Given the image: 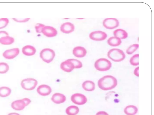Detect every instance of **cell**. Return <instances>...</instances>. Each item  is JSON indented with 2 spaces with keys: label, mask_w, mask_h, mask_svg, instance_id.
Returning a JSON list of instances; mask_svg holds the SVG:
<instances>
[{
  "label": "cell",
  "mask_w": 154,
  "mask_h": 115,
  "mask_svg": "<svg viewBox=\"0 0 154 115\" xmlns=\"http://www.w3.org/2000/svg\"><path fill=\"white\" fill-rule=\"evenodd\" d=\"M71 100L74 104L82 105L85 104L87 101V99L84 95L80 93H75L71 97Z\"/></svg>",
  "instance_id": "8992f818"
},
{
  "label": "cell",
  "mask_w": 154,
  "mask_h": 115,
  "mask_svg": "<svg viewBox=\"0 0 154 115\" xmlns=\"http://www.w3.org/2000/svg\"><path fill=\"white\" fill-rule=\"evenodd\" d=\"M22 99L24 102L26 106L29 105L31 102L30 99L28 98H25Z\"/></svg>",
  "instance_id": "d6a6232c"
},
{
  "label": "cell",
  "mask_w": 154,
  "mask_h": 115,
  "mask_svg": "<svg viewBox=\"0 0 154 115\" xmlns=\"http://www.w3.org/2000/svg\"><path fill=\"white\" fill-rule=\"evenodd\" d=\"M107 34L104 32L97 31L91 32L89 35V37L91 40L95 41H102L107 37Z\"/></svg>",
  "instance_id": "ba28073f"
},
{
  "label": "cell",
  "mask_w": 154,
  "mask_h": 115,
  "mask_svg": "<svg viewBox=\"0 0 154 115\" xmlns=\"http://www.w3.org/2000/svg\"><path fill=\"white\" fill-rule=\"evenodd\" d=\"M12 19L14 21L19 22H24L28 21L30 18H12Z\"/></svg>",
  "instance_id": "4dcf8cb0"
},
{
  "label": "cell",
  "mask_w": 154,
  "mask_h": 115,
  "mask_svg": "<svg viewBox=\"0 0 154 115\" xmlns=\"http://www.w3.org/2000/svg\"><path fill=\"white\" fill-rule=\"evenodd\" d=\"M26 106L25 104L22 99L15 100L11 104V108L16 111L22 110Z\"/></svg>",
  "instance_id": "2e32d148"
},
{
  "label": "cell",
  "mask_w": 154,
  "mask_h": 115,
  "mask_svg": "<svg viewBox=\"0 0 154 115\" xmlns=\"http://www.w3.org/2000/svg\"><path fill=\"white\" fill-rule=\"evenodd\" d=\"M9 67L8 63L4 62H0V73L4 74L8 72Z\"/></svg>",
  "instance_id": "d4e9b609"
},
{
  "label": "cell",
  "mask_w": 154,
  "mask_h": 115,
  "mask_svg": "<svg viewBox=\"0 0 154 115\" xmlns=\"http://www.w3.org/2000/svg\"><path fill=\"white\" fill-rule=\"evenodd\" d=\"M138 108L134 105H129L125 107L124 112L126 115H135L138 112Z\"/></svg>",
  "instance_id": "ffe728a7"
},
{
  "label": "cell",
  "mask_w": 154,
  "mask_h": 115,
  "mask_svg": "<svg viewBox=\"0 0 154 115\" xmlns=\"http://www.w3.org/2000/svg\"><path fill=\"white\" fill-rule=\"evenodd\" d=\"M42 32L44 35L48 37H55L57 34V31L56 28L49 26H45Z\"/></svg>",
  "instance_id": "8fae6325"
},
{
  "label": "cell",
  "mask_w": 154,
  "mask_h": 115,
  "mask_svg": "<svg viewBox=\"0 0 154 115\" xmlns=\"http://www.w3.org/2000/svg\"><path fill=\"white\" fill-rule=\"evenodd\" d=\"M94 67L97 70L105 71L109 70L112 66L111 62L107 59L100 58L97 60L94 64Z\"/></svg>",
  "instance_id": "3957f363"
},
{
  "label": "cell",
  "mask_w": 154,
  "mask_h": 115,
  "mask_svg": "<svg viewBox=\"0 0 154 115\" xmlns=\"http://www.w3.org/2000/svg\"><path fill=\"white\" fill-rule=\"evenodd\" d=\"M108 57L115 62H119L123 60L125 57L124 52L121 50L114 48L110 50L107 53Z\"/></svg>",
  "instance_id": "7a4b0ae2"
},
{
  "label": "cell",
  "mask_w": 154,
  "mask_h": 115,
  "mask_svg": "<svg viewBox=\"0 0 154 115\" xmlns=\"http://www.w3.org/2000/svg\"><path fill=\"white\" fill-rule=\"evenodd\" d=\"M72 53L75 57L81 58L85 57L86 55L87 52L85 48L81 46H77L74 48Z\"/></svg>",
  "instance_id": "9a60e30c"
},
{
  "label": "cell",
  "mask_w": 154,
  "mask_h": 115,
  "mask_svg": "<svg viewBox=\"0 0 154 115\" xmlns=\"http://www.w3.org/2000/svg\"><path fill=\"white\" fill-rule=\"evenodd\" d=\"M9 35L8 33L5 31H0V39L3 37Z\"/></svg>",
  "instance_id": "1f68e13d"
},
{
  "label": "cell",
  "mask_w": 154,
  "mask_h": 115,
  "mask_svg": "<svg viewBox=\"0 0 154 115\" xmlns=\"http://www.w3.org/2000/svg\"><path fill=\"white\" fill-rule=\"evenodd\" d=\"M60 68L62 70L67 72H71L74 69L72 63L69 59L61 63Z\"/></svg>",
  "instance_id": "4fadbf2b"
},
{
  "label": "cell",
  "mask_w": 154,
  "mask_h": 115,
  "mask_svg": "<svg viewBox=\"0 0 154 115\" xmlns=\"http://www.w3.org/2000/svg\"><path fill=\"white\" fill-rule=\"evenodd\" d=\"M139 67H137L135 68L134 71V74L137 77H138L139 73H138Z\"/></svg>",
  "instance_id": "e575fe53"
},
{
  "label": "cell",
  "mask_w": 154,
  "mask_h": 115,
  "mask_svg": "<svg viewBox=\"0 0 154 115\" xmlns=\"http://www.w3.org/2000/svg\"><path fill=\"white\" fill-rule=\"evenodd\" d=\"M14 41V38L13 37L9 35L3 37L0 39V43L4 45L11 44Z\"/></svg>",
  "instance_id": "603a6c76"
},
{
  "label": "cell",
  "mask_w": 154,
  "mask_h": 115,
  "mask_svg": "<svg viewBox=\"0 0 154 115\" xmlns=\"http://www.w3.org/2000/svg\"><path fill=\"white\" fill-rule=\"evenodd\" d=\"M108 44L111 46H117L120 45L122 43L121 39L115 37H112L107 40Z\"/></svg>",
  "instance_id": "7402d4cb"
},
{
  "label": "cell",
  "mask_w": 154,
  "mask_h": 115,
  "mask_svg": "<svg viewBox=\"0 0 154 115\" xmlns=\"http://www.w3.org/2000/svg\"><path fill=\"white\" fill-rule=\"evenodd\" d=\"M37 92L41 96H46L50 94L52 92V89L51 87L48 85L42 84L37 87Z\"/></svg>",
  "instance_id": "30bf717a"
},
{
  "label": "cell",
  "mask_w": 154,
  "mask_h": 115,
  "mask_svg": "<svg viewBox=\"0 0 154 115\" xmlns=\"http://www.w3.org/2000/svg\"><path fill=\"white\" fill-rule=\"evenodd\" d=\"M45 25L42 24L38 23L36 24L35 26L36 31L37 33H41Z\"/></svg>",
  "instance_id": "f546056e"
},
{
  "label": "cell",
  "mask_w": 154,
  "mask_h": 115,
  "mask_svg": "<svg viewBox=\"0 0 154 115\" xmlns=\"http://www.w3.org/2000/svg\"><path fill=\"white\" fill-rule=\"evenodd\" d=\"M113 34L115 37L120 39H126L128 37L127 32L122 29H118L115 30L113 32Z\"/></svg>",
  "instance_id": "d6986e66"
},
{
  "label": "cell",
  "mask_w": 154,
  "mask_h": 115,
  "mask_svg": "<svg viewBox=\"0 0 154 115\" xmlns=\"http://www.w3.org/2000/svg\"><path fill=\"white\" fill-rule=\"evenodd\" d=\"M69 60L72 63L74 68L79 69L82 67V63L79 60L75 59H69Z\"/></svg>",
  "instance_id": "83f0119b"
},
{
  "label": "cell",
  "mask_w": 154,
  "mask_h": 115,
  "mask_svg": "<svg viewBox=\"0 0 154 115\" xmlns=\"http://www.w3.org/2000/svg\"><path fill=\"white\" fill-rule=\"evenodd\" d=\"M20 53L18 48H15L5 50L3 53L2 55L5 58L12 59L17 56Z\"/></svg>",
  "instance_id": "9c48e42d"
},
{
  "label": "cell",
  "mask_w": 154,
  "mask_h": 115,
  "mask_svg": "<svg viewBox=\"0 0 154 115\" xmlns=\"http://www.w3.org/2000/svg\"><path fill=\"white\" fill-rule=\"evenodd\" d=\"M139 45L134 44L130 46L126 50V53L128 54L131 55L138 48Z\"/></svg>",
  "instance_id": "484cf974"
},
{
  "label": "cell",
  "mask_w": 154,
  "mask_h": 115,
  "mask_svg": "<svg viewBox=\"0 0 154 115\" xmlns=\"http://www.w3.org/2000/svg\"><path fill=\"white\" fill-rule=\"evenodd\" d=\"M118 83L116 78L111 75L104 76L98 81L99 87L103 90H108L115 88Z\"/></svg>",
  "instance_id": "6da1fadb"
},
{
  "label": "cell",
  "mask_w": 154,
  "mask_h": 115,
  "mask_svg": "<svg viewBox=\"0 0 154 115\" xmlns=\"http://www.w3.org/2000/svg\"><path fill=\"white\" fill-rule=\"evenodd\" d=\"M82 86L84 90L88 91H93L95 88L94 83L90 80H87L84 81L82 84Z\"/></svg>",
  "instance_id": "ac0fdd59"
},
{
  "label": "cell",
  "mask_w": 154,
  "mask_h": 115,
  "mask_svg": "<svg viewBox=\"0 0 154 115\" xmlns=\"http://www.w3.org/2000/svg\"><path fill=\"white\" fill-rule=\"evenodd\" d=\"M8 115H20L19 114L17 113H9Z\"/></svg>",
  "instance_id": "d590c367"
},
{
  "label": "cell",
  "mask_w": 154,
  "mask_h": 115,
  "mask_svg": "<svg viewBox=\"0 0 154 115\" xmlns=\"http://www.w3.org/2000/svg\"><path fill=\"white\" fill-rule=\"evenodd\" d=\"M95 115H109L106 112L104 111H100L97 112Z\"/></svg>",
  "instance_id": "836d02e7"
},
{
  "label": "cell",
  "mask_w": 154,
  "mask_h": 115,
  "mask_svg": "<svg viewBox=\"0 0 154 115\" xmlns=\"http://www.w3.org/2000/svg\"><path fill=\"white\" fill-rule=\"evenodd\" d=\"M36 52V49L33 46L27 45L24 46L22 48V52L25 55L31 56L34 55Z\"/></svg>",
  "instance_id": "e0dca14e"
},
{
  "label": "cell",
  "mask_w": 154,
  "mask_h": 115,
  "mask_svg": "<svg viewBox=\"0 0 154 115\" xmlns=\"http://www.w3.org/2000/svg\"><path fill=\"white\" fill-rule=\"evenodd\" d=\"M103 26L106 28L112 29L119 26V22L116 18H106L103 20Z\"/></svg>",
  "instance_id": "52a82bcc"
},
{
  "label": "cell",
  "mask_w": 154,
  "mask_h": 115,
  "mask_svg": "<svg viewBox=\"0 0 154 115\" xmlns=\"http://www.w3.org/2000/svg\"><path fill=\"white\" fill-rule=\"evenodd\" d=\"M138 54H136L134 55L130 59V64L134 66H136L138 65Z\"/></svg>",
  "instance_id": "4316f807"
},
{
  "label": "cell",
  "mask_w": 154,
  "mask_h": 115,
  "mask_svg": "<svg viewBox=\"0 0 154 115\" xmlns=\"http://www.w3.org/2000/svg\"><path fill=\"white\" fill-rule=\"evenodd\" d=\"M55 56L54 51L52 49L46 48L42 49L40 52V56L45 62L49 63L54 59Z\"/></svg>",
  "instance_id": "277c9868"
},
{
  "label": "cell",
  "mask_w": 154,
  "mask_h": 115,
  "mask_svg": "<svg viewBox=\"0 0 154 115\" xmlns=\"http://www.w3.org/2000/svg\"><path fill=\"white\" fill-rule=\"evenodd\" d=\"M38 84L36 80L33 78H27L23 80L20 83L21 87L27 90H34Z\"/></svg>",
  "instance_id": "5b68a950"
},
{
  "label": "cell",
  "mask_w": 154,
  "mask_h": 115,
  "mask_svg": "<svg viewBox=\"0 0 154 115\" xmlns=\"http://www.w3.org/2000/svg\"><path fill=\"white\" fill-rule=\"evenodd\" d=\"M11 92V89L9 87L3 86L0 87V96L5 97L10 95Z\"/></svg>",
  "instance_id": "cb8c5ba5"
},
{
  "label": "cell",
  "mask_w": 154,
  "mask_h": 115,
  "mask_svg": "<svg viewBox=\"0 0 154 115\" xmlns=\"http://www.w3.org/2000/svg\"><path fill=\"white\" fill-rule=\"evenodd\" d=\"M51 99L55 104H60L66 101V97L63 94L57 93L52 95Z\"/></svg>",
  "instance_id": "5bb4252c"
},
{
  "label": "cell",
  "mask_w": 154,
  "mask_h": 115,
  "mask_svg": "<svg viewBox=\"0 0 154 115\" xmlns=\"http://www.w3.org/2000/svg\"><path fill=\"white\" fill-rule=\"evenodd\" d=\"M9 20L7 18H0V29L5 27L8 24Z\"/></svg>",
  "instance_id": "f1b7e54d"
},
{
  "label": "cell",
  "mask_w": 154,
  "mask_h": 115,
  "mask_svg": "<svg viewBox=\"0 0 154 115\" xmlns=\"http://www.w3.org/2000/svg\"><path fill=\"white\" fill-rule=\"evenodd\" d=\"M75 29L73 24L69 22H66L62 24L60 27L61 32L66 34H69L73 32Z\"/></svg>",
  "instance_id": "7c38bea8"
},
{
  "label": "cell",
  "mask_w": 154,
  "mask_h": 115,
  "mask_svg": "<svg viewBox=\"0 0 154 115\" xmlns=\"http://www.w3.org/2000/svg\"><path fill=\"white\" fill-rule=\"evenodd\" d=\"M79 111V109L78 107L72 105L67 107L65 110V112L68 115H76Z\"/></svg>",
  "instance_id": "44dd1931"
}]
</instances>
